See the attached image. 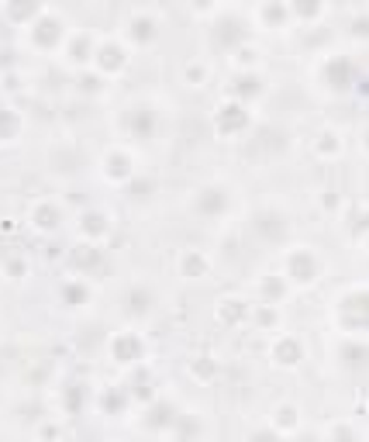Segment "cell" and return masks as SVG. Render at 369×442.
I'll return each instance as SVG.
<instances>
[{"instance_id":"obj_5","label":"cell","mask_w":369,"mask_h":442,"mask_svg":"<svg viewBox=\"0 0 369 442\" xmlns=\"http://www.w3.org/2000/svg\"><path fill=\"white\" fill-rule=\"evenodd\" d=\"M193 207H197V214H204V218H218V214H224V207H228V194H224L221 187H204V190L197 194Z\"/></svg>"},{"instance_id":"obj_35","label":"cell","mask_w":369,"mask_h":442,"mask_svg":"<svg viewBox=\"0 0 369 442\" xmlns=\"http://www.w3.org/2000/svg\"><path fill=\"white\" fill-rule=\"evenodd\" d=\"M131 197H149V190H152V183L149 180H131Z\"/></svg>"},{"instance_id":"obj_14","label":"cell","mask_w":369,"mask_h":442,"mask_svg":"<svg viewBox=\"0 0 369 442\" xmlns=\"http://www.w3.org/2000/svg\"><path fill=\"white\" fill-rule=\"evenodd\" d=\"M221 322H228V325H238V322H245L252 311H249V304L245 301H221Z\"/></svg>"},{"instance_id":"obj_33","label":"cell","mask_w":369,"mask_h":442,"mask_svg":"<svg viewBox=\"0 0 369 442\" xmlns=\"http://www.w3.org/2000/svg\"><path fill=\"white\" fill-rule=\"evenodd\" d=\"M214 370H218V366H214V359H211V356H200V359L193 363V373H197V377H211Z\"/></svg>"},{"instance_id":"obj_31","label":"cell","mask_w":369,"mask_h":442,"mask_svg":"<svg viewBox=\"0 0 369 442\" xmlns=\"http://www.w3.org/2000/svg\"><path fill=\"white\" fill-rule=\"evenodd\" d=\"M297 425V411L286 404V408H277V429H293Z\"/></svg>"},{"instance_id":"obj_15","label":"cell","mask_w":369,"mask_h":442,"mask_svg":"<svg viewBox=\"0 0 369 442\" xmlns=\"http://www.w3.org/2000/svg\"><path fill=\"white\" fill-rule=\"evenodd\" d=\"M80 228H83V235H107V232H110L104 211H87V214L80 218Z\"/></svg>"},{"instance_id":"obj_20","label":"cell","mask_w":369,"mask_h":442,"mask_svg":"<svg viewBox=\"0 0 369 442\" xmlns=\"http://www.w3.org/2000/svg\"><path fill=\"white\" fill-rule=\"evenodd\" d=\"M131 38L142 42V45L152 42V38H156V21L145 17V14H142V17H131Z\"/></svg>"},{"instance_id":"obj_26","label":"cell","mask_w":369,"mask_h":442,"mask_svg":"<svg viewBox=\"0 0 369 442\" xmlns=\"http://www.w3.org/2000/svg\"><path fill=\"white\" fill-rule=\"evenodd\" d=\"M3 14H7L10 21H31V17L38 14V3H7Z\"/></svg>"},{"instance_id":"obj_34","label":"cell","mask_w":369,"mask_h":442,"mask_svg":"<svg viewBox=\"0 0 369 442\" xmlns=\"http://www.w3.org/2000/svg\"><path fill=\"white\" fill-rule=\"evenodd\" d=\"M249 442H279V432L277 429H259V432H252Z\"/></svg>"},{"instance_id":"obj_7","label":"cell","mask_w":369,"mask_h":442,"mask_svg":"<svg viewBox=\"0 0 369 442\" xmlns=\"http://www.w3.org/2000/svg\"><path fill=\"white\" fill-rule=\"evenodd\" d=\"M124 63H128L124 45H117V42H104V45L97 49V66H100L104 73H117V70H124Z\"/></svg>"},{"instance_id":"obj_22","label":"cell","mask_w":369,"mask_h":442,"mask_svg":"<svg viewBox=\"0 0 369 442\" xmlns=\"http://www.w3.org/2000/svg\"><path fill=\"white\" fill-rule=\"evenodd\" d=\"M342 363H345L349 370H363V366H366V346H363V342L345 346V349H342Z\"/></svg>"},{"instance_id":"obj_21","label":"cell","mask_w":369,"mask_h":442,"mask_svg":"<svg viewBox=\"0 0 369 442\" xmlns=\"http://www.w3.org/2000/svg\"><path fill=\"white\" fill-rule=\"evenodd\" d=\"M59 294H63V301H66L69 308H80V304H87V297H90L87 283H66Z\"/></svg>"},{"instance_id":"obj_19","label":"cell","mask_w":369,"mask_h":442,"mask_svg":"<svg viewBox=\"0 0 369 442\" xmlns=\"http://www.w3.org/2000/svg\"><path fill=\"white\" fill-rule=\"evenodd\" d=\"M73 266H76V269H87V273L97 269V266H100V249H97V246H80V249L73 253Z\"/></svg>"},{"instance_id":"obj_4","label":"cell","mask_w":369,"mask_h":442,"mask_svg":"<svg viewBox=\"0 0 369 442\" xmlns=\"http://www.w3.org/2000/svg\"><path fill=\"white\" fill-rule=\"evenodd\" d=\"M286 276H293L297 283H311L318 276V260L307 249H293L286 260Z\"/></svg>"},{"instance_id":"obj_42","label":"cell","mask_w":369,"mask_h":442,"mask_svg":"<svg viewBox=\"0 0 369 442\" xmlns=\"http://www.w3.org/2000/svg\"><path fill=\"white\" fill-rule=\"evenodd\" d=\"M10 273H14V276H21V273H24V266L17 263V260H10Z\"/></svg>"},{"instance_id":"obj_10","label":"cell","mask_w":369,"mask_h":442,"mask_svg":"<svg viewBox=\"0 0 369 442\" xmlns=\"http://www.w3.org/2000/svg\"><path fill=\"white\" fill-rule=\"evenodd\" d=\"M31 221H35L42 232H52V228H59V221H63V207H59V204H38L35 214H31Z\"/></svg>"},{"instance_id":"obj_28","label":"cell","mask_w":369,"mask_h":442,"mask_svg":"<svg viewBox=\"0 0 369 442\" xmlns=\"http://www.w3.org/2000/svg\"><path fill=\"white\" fill-rule=\"evenodd\" d=\"M131 394L142 397V401H152V384H149V373H135L131 377Z\"/></svg>"},{"instance_id":"obj_38","label":"cell","mask_w":369,"mask_h":442,"mask_svg":"<svg viewBox=\"0 0 369 442\" xmlns=\"http://www.w3.org/2000/svg\"><path fill=\"white\" fill-rule=\"evenodd\" d=\"M80 90H90V93H97V90H100V77H87V73H83V77H80Z\"/></svg>"},{"instance_id":"obj_1","label":"cell","mask_w":369,"mask_h":442,"mask_svg":"<svg viewBox=\"0 0 369 442\" xmlns=\"http://www.w3.org/2000/svg\"><path fill=\"white\" fill-rule=\"evenodd\" d=\"M59 38H63V21H59V17L42 14V17L31 24V42H35L38 49H56Z\"/></svg>"},{"instance_id":"obj_29","label":"cell","mask_w":369,"mask_h":442,"mask_svg":"<svg viewBox=\"0 0 369 442\" xmlns=\"http://www.w3.org/2000/svg\"><path fill=\"white\" fill-rule=\"evenodd\" d=\"M263 294H266V304L279 301V297H283V280H279V276H266V280H263Z\"/></svg>"},{"instance_id":"obj_32","label":"cell","mask_w":369,"mask_h":442,"mask_svg":"<svg viewBox=\"0 0 369 442\" xmlns=\"http://www.w3.org/2000/svg\"><path fill=\"white\" fill-rule=\"evenodd\" d=\"M252 318H256L259 325H277V311H273V304H263L259 311H252Z\"/></svg>"},{"instance_id":"obj_6","label":"cell","mask_w":369,"mask_h":442,"mask_svg":"<svg viewBox=\"0 0 369 442\" xmlns=\"http://www.w3.org/2000/svg\"><path fill=\"white\" fill-rule=\"evenodd\" d=\"M325 80H328V87L331 90H349L352 84H356V66H352L349 59L335 56V59L325 66Z\"/></svg>"},{"instance_id":"obj_39","label":"cell","mask_w":369,"mask_h":442,"mask_svg":"<svg viewBox=\"0 0 369 442\" xmlns=\"http://www.w3.org/2000/svg\"><path fill=\"white\" fill-rule=\"evenodd\" d=\"M293 10H297V14H304V17H314V14H318L321 7H318V3H297Z\"/></svg>"},{"instance_id":"obj_40","label":"cell","mask_w":369,"mask_h":442,"mask_svg":"<svg viewBox=\"0 0 369 442\" xmlns=\"http://www.w3.org/2000/svg\"><path fill=\"white\" fill-rule=\"evenodd\" d=\"M66 404H69V411H76V408H80V387H73V390L66 394Z\"/></svg>"},{"instance_id":"obj_3","label":"cell","mask_w":369,"mask_h":442,"mask_svg":"<svg viewBox=\"0 0 369 442\" xmlns=\"http://www.w3.org/2000/svg\"><path fill=\"white\" fill-rule=\"evenodd\" d=\"M110 356H114L117 363H138V359L145 356V342H142V336H135V332H121V336H114V342H110Z\"/></svg>"},{"instance_id":"obj_12","label":"cell","mask_w":369,"mask_h":442,"mask_svg":"<svg viewBox=\"0 0 369 442\" xmlns=\"http://www.w3.org/2000/svg\"><path fill=\"white\" fill-rule=\"evenodd\" d=\"M273 356H277L279 366H297L300 363V342L290 339V336H283L277 342V349H273Z\"/></svg>"},{"instance_id":"obj_24","label":"cell","mask_w":369,"mask_h":442,"mask_svg":"<svg viewBox=\"0 0 369 442\" xmlns=\"http://www.w3.org/2000/svg\"><path fill=\"white\" fill-rule=\"evenodd\" d=\"M17 128H21L17 114L7 111V107H0V142H10V139L17 135Z\"/></svg>"},{"instance_id":"obj_30","label":"cell","mask_w":369,"mask_h":442,"mask_svg":"<svg viewBox=\"0 0 369 442\" xmlns=\"http://www.w3.org/2000/svg\"><path fill=\"white\" fill-rule=\"evenodd\" d=\"M263 17H266V24H279V21H286V7L283 3H263Z\"/></svg>"},{"instance_id":"obj_25","label":"cell","mask_w":369,"mask_h":442,"mask_svg":"<svg viewBox=\"0 0 369 442\" xmlns=\"http://www.w3.org/2000/svg\"><path fill=\"white\" fill-rule=\"evenodd\" d=\"M90 56H93V42L87 35H76L73 45H69V59H73V63H87Z\"/></svg>"},{"instance_id":"obj_41","label":"cell","mask_w":369,"mask_h":442,"mask_svg":"<svg viewBox=\"0 0 369 442\" xmlns=\"http://www.w3.org/2000/svg\"><path fill=\"white\" fill-rule=\"evenodd\" d=\"M186 77H190V80H204V70H200V66H190Z\"/></svg>"},{"instance_id":"obj_23","label":"cell","mask_w":369,"mask_h":442,"mask_svg":"<svg viewBox=\"0 0 369 442\" xmlns=\"http://www.w3.org/2000/svg\"><path fill=\"white\" fill-rule=\"evenodd\" d=\"M149 304H152V294H149V290L135 287V290L128 294V315H145Z\"/></svg>"},{"instance_id":"obj_16","label":"cell","mask_w":369,"mask_h":442,"mask_svg":"<svg viewBox=\"0 0 369 442\" xmlns=\"http://www.w3.org/2000/svg\"><path fill=\"white\" fill-rule=\"evenodd\" d=\"M256 228L263 232V235H270V239H279L283 235V214H277V211H263L259 218H256Z\"/></svg>"},{"instance_id":"obj_27","label":"cell","mask_w":369,"mask_h":442,"mask_svg":"<svg viewBox=\"0 0 369 442\" xmlns=\"http://www.w3.org/2000/svg\"><path fill=\"white\" fill-rule=\"evenodd\" d=\"M204 269H207V260L200 256V253H183V276H204Z\"/></svg>"},{"instance_id":"obj_8","label":"cell","mask_w":369,"mask_h":442,"mask_svg":"<svg viewBox=\"0 0 369 442\" xmlns=\"http://www.w3.org/2000/svg\"><path fill=\"white\" fill-rule=\"evenodd\" d=\"M128 128H131L135 139H152V135H156V111L145 107V104H142V107H131Z\"/></svg>"},{"instance_id":"obj_17","label":"cell","mask_w":369,"mask_h":442,"mask_svg":"<svg viewBox=\"0 0 369 442\" xmlns=\"http://www.w3.org/2000/svg\"><path fill=\"white\" fill-rule=\"evenodd\" d=\"M100 408H104L107 415H124V408H128V390H121V387L107 390V394L100 397Z\"/></svg>"},{"instance_id":"obj_13","label":"cell","mask_w":369,"mask_h":442,"mask_svg":"<svg viewBox=\"0 0 369 442\" xmlns=\"http://www.w3.org/2000/svg\"><path fill=\"white\" fill-rule=\"evenodd\" d=\"M242 38H245V24H242L238 17H228V21L218 24V42H221V45H235V42H242Z\"/></svg>"},{"instance_id":"obj_18","label":"cell","mask_w":369,"mask_h":442,"mask_svg":"<svg viewBox=\"0 0 369 442\" xmlns=\"http://www.w3.org/2000/svg\"><path fill=\"white\" fill-rule=\"evenodd\" d=\"M231 90H235L242 100H249V97H259V93H263V80H259L256 73H242V77L235 80V87H231Z\"/></svg>"},{"instance_id":"obj_11","label":"cell","mask_w":369,"mask_h":442,"mask_svg":"<svg viewBox=\"0 0 369 442\" xmlns=\"http://www.w3.org/2000/svg\"><path fill=\"white\" fill-rule=\"evenodd\" d=\"M104 173L110 180H128L131 177V159H128V152H110L107 159H104Z\"/></svg>"},{"instance_id":"obj_9","label":"cell","mask_w":369,"mask_h":442,"mask_svg":"<svg viewBox=\"0 0 369 442\" xmlns=\"http://www.w3.org/2000/svg\"><path fill=\"white\" fill-rule=\"evenodd\" d=\"M170 425H177V408H173L170 401H156V404H149V411H145V429L163 432V429H170Z\"/></svg>"},{"instance_id":"obj_36","label":"cell","mask_w":369,"mask_h":442,"mask_svg":"<svg viewBox=\"0 0 369 442\" xmlns=\"http://www.w3.org/2000/svg\"><path fill=\"white\" fill-rule=\"evenodd\" d=\"M356 436H352V429H345V425H335L331 429V442H352Z\"/></svg>"},{"instance_id":"obj_2","label":"cell","mask_w":369,"mask_h":442,"mask_svg":"<svg viewBox=\"0 0 369 442\" xmlns=\"http://www.w3.org/2000/svg\"><path fill=\"white\" fill-rule=\"evenodd\" d=\"M214 125H218L221 135H235V132H242V128L249 125V111H245V104H221Z\"/></svg>"},{"instance_id":"obj_37","label":"cell","mask_w":369,"mask_h":442,"mask_svg":"<svg viewBox=\"0 0 369 442\" xmlns=\"http://www.w3.org/2000/svg\"><path fill=\"white\" fill-rule=\"evenodd\" d=\"M318 149H321V152H338V139H335V135H321Z\"/></svg>"}]
</instances>
